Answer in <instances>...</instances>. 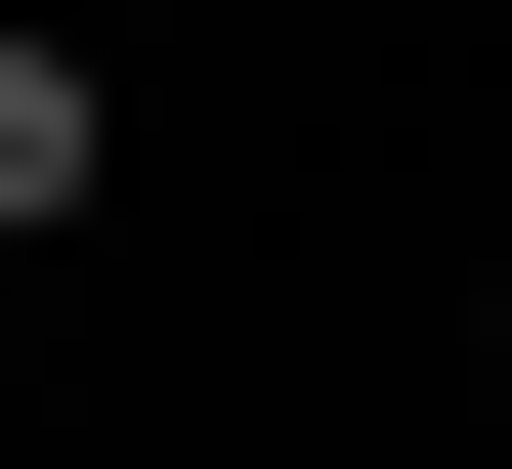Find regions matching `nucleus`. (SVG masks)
Segmentation results:
<instances>
[{
	"mask_svg": "<svg viewBox=\"0 0 512 469\" xmlns=\"http://www.w3.org/2000/svg\"><path fill=\"white\" fill-rule=\"evenodd\" d=\"M0 214H86V43H0Z\"/></svg>",
	"mask_w": 512,
	"mask_h": 469,
	"instance_id": "1",
	"label": "nucleus"
}]
</instances>
